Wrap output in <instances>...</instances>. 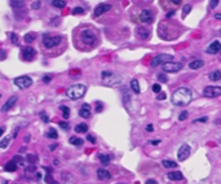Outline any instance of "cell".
Returning <instances> with one entry per match:
<instances>
[{
  "label": "cell",
  "mask_w": 221,
  "mask_h": 184,
  "mask_svg": "<svg viewBox=\"0 0 221 184\" xmlns=\"http://www.w3.org/2000/svg\"><path fill=\"white\" fill-rule=\"evenodd\" d=\"M181 69H183V64H181V62L169 61V62H166L164 65H162V70L164 73H177Z\"/></svg>",
  "instance_id": "9"
},
{
  "label": "cell",
  "mask_w": 221,
  "mask_h": 184,
  "mask_svg": "<svg viewBox=\"0 0 221 184\" xmlns=\"http://www.w3.org/2000/svg\"><path fill=\"white\" fill-rule=\"evenodd\" d=\"M150 144H153V145H158V144H160V140H150Z\"/></svg>",
  "instance_id": "55"
},
{
  "label": "cell",
  "mask_w": 221,
  "mask_h": 184,
  "mask_svg": "<svg viewBox=\"0 0 221 184\" xmlns=\"http://www.w3.org/2000/svg\"><path fill=\"white\" fill-rule=\"evenodd\" d=\"M4 170H5V171H8V173H14V171L17 170V164L13 161V159H12V161H9L7 165H5Z\"/></svg>",
  "instance_id": "22"
},
{
  "label": "cell",
  "mask_w": 221,
  "mask_h": 184,
  "mask_svg": "<svg viewBox=\"0 0 221 184\" xmlns=\"http://www.w3.org/2000/svg\"><path fill=\"white\" fill-rule=\"evenodd\" d=\"M167 176H168L169 180H183L184 179V175H183V173H180V171H171V173L167 174Z\"/></svg>",
  "instance_id": "20"
},
{
  "label": "cell",
  "mask_w": 221,
  "mask_h": 184,
  "mask_svg": "<svg viewBox=\"0 0 221 184\" xmlns=\"http://www.w3.org/2000/svg\"><path fill=\"white\" fill-rule=\"evenodd\" d=\"M187 116H189V113L185 110V111H183V113L180 114V116H178V119H180V121H185V119L187 118Z\"/></svg>",
  "instance_id": "43"
},
{
  "label": "cell",
  "mask_w": 221,
  "mask_h": 184,
  "mask_svg": "<svg viewBox=\"0 0 221 184\" xmlns=\"http://www.w3.org/2000/svg\"><path fill=\"white\" fill-rule=\"evenodd\" d=\"M17 100H18V97H17V96H12V97L8 99L7 102H5V104L1 106V111H3V113H7V111H9L14 106V104L17 102Z\"/></svg>",
  "instance_id": "15"
},
{
  "label": "cell",
  "mask_w": 221,
  "mask_h": 184,
  "mask_svg": "<svg viewBox=\"0 0 221 184\" xmlns=\"http://www.w3.org/2000/svg\"><path fill=\"white\" fill-rule=\"evenodd\" d=\"M162 165L166 168H172V167H176V166H177V164H176L175 161H169V159H163Z\"/></svg>",
  "instance_id": "29"
},
{
  "label": "cell",
  "mask_w": 221,
  "mask_h": 184,
  "mask_svg": "<svg viewBox=\"0 0 221 184\" xmlns=\"http://www.w3.org/2000/svg\"><path fill=\"white\" fill-rule=\"evenodd\" d=\"M62 42H64V38L61 35H45L43 38V46L45 49L52 51L55 48H57Z\"/></svg>",
  "instance_id": "5"
},
{
  "label": "cell",
  "mask_w": 221,
  "mask_h": 184,
  "mask_svg": "<svg viewBox=\"0 0 221 184\" xmlns=\"http://www.w3.org/2000/svg\"><path fill=\"white\" fill-rule=\"evenodd\" d=\"M52 5L55 8H59V9H62V8H65L66 3H65V0H52Z\"/></svg>",
  "instance_id": "30"
},
{
  "label": "cell",
  "mask_w": 221,
  "mask_h": 184,
  "mask_svg": "<svg viewBox=\"0 0 221 184\" xmlns=\"http://www.w3.org/2000/svg\"><path fill=\"white\" fill-rule=\"evenodd\" d=\"M97 178L100 180H109L110 178H111V174H110L106 168L101 167V168H98L97 170Z\"/></svg>",
  "instance_id": "18"
},
{
  "label": "cell",
  "mask_w": 221,
  "mask_h": 184,
  "mask_svg": "<svg viewBox=\"0 0 221 184\" xmlns=\"http://www.w3.org/2000/svg\"><path fill=\"white\" fill-rule=\"evenodd\" d=\"M190 11H192V5H190V4H186V5H185V7L183 8V17H184V18L190 13Z\"/></svg>",
  "instance_id": "33"
},
{
  "label": "cell",
  "mask_w": 221,
  "mask_h": 184,
  "mask_svg": "<svg viewBox=\"0 0 221 184\" xmlns=\"http://www.w3.org/2000/svg\"><path fill=\"white\" fill-rule=\"evenodd\" d=\"M40 118L43 119V122H44V123H48V122H49L48 116H47V114L44 113V111H41V113H40Z\"/></svg>",
  "instance_id": "41"
},
{
  "label": "cell",
  "mask_w": 221,
  "mask_h": 184,
  "mask_svg": "<svg viewBox=\"0 0 221 184\" xmlns=\"http://www.w3.org/2000/svg\"><path fill=\"white\" fill-rule=\"evenodd\" d=\"M87 92V87L84 84H74L66 90V96L71 100H79Z\"/></svg>",
  "instance_id": "4"
},
{
  "label": "cell",
  "mask_w": 221,
  "mask_h": 184,
  "mask_svg": "<svg viewBox=\"0 0 221 184\" xmlns=\"http://www.w3.org/2000/svg\"><path fill=\"white\" fill-rule=\"evenodd\" d=\"M31 8L32 9H39V8H40V0H35L31 4Z\"/></svg>",
  "instance_id": "42"
},
{
  "label": "cell",
  "mask_w": 221,
  "mask_h": 184,
  "mask_svg": "<svg viewBox=\"0 0 221 184\" xmlns=\"http://www.w3.org/2000/svg\"><path fill=\"white\" fill-rule=\"evenodd\" d=\"M45 135H47V137H49V139H57L58 137L57 131H56V128H53V127L48 128V131L45 132Z\"/></svg>",
  "instance_id": "28"
},
{
  "label": "cell",
  "mask_w": 221,
  "mask_h": 184,
  "mask_svg": "<svg viewBox=\"0 0 221 184\" xmlns=\"http://www.w3.org/2000/svg\"><path fill=\"white\" fill-rule=\"evenodd\" d=\"M129 86H131V90H132V91L135 92L136 95H138V93L141 92V88H140V83H138V80H137V79H132V80H131Z\"/></svg>",
  "instance_id": "21"
},
{
  "label": "cell",
  "mask_w": 221,
  "mask_h": 184,
  "mask_svg": "<svg viewBox=\"0 0 221 184\" xmlns=\"http://www.w3.org/2000/svg\"><path fill=\"white\" fill-rule=\"evenodd\" d=\"M59 127L64 128L65 131H69V130H70V126H69L67 122H59Z\"/></svg>",
  "instance_id": "40"
},
{
  "label": "cell",
  "mask_w": 221,
  "mask_h": 184,
  "mask_svg": "<svg viewBox=\"0 0 221 184\" xmlns=\"http://www.w3.org/2000/svg\"><path fill=\"white\" fill-rule=\"evenodd\" d=\"M71 13H73L74 16H76V14H84V8H82V7H75L73 11H71Z\"/></svg>",
  "instance_id": "32"
},
{
  "label": "cell",
  "mask_w": 221,
  "mask_h": 184,
  "mask_svg": "<svg viewBox=\"0 0 221 184\" xmlns=\"http://www.w3.org/2000/svg\"><path fill=\"white\" fill-rule=\"evenodd\" d=\"M136 34L141 40H148V39L150 38V30L148 27H145V26H140V27H137Z\"/></svg>",
  "instance_id": "14"
},
{
  "label": "cell",
  "mask_w": 221,
  "mask_h": 184,
  "mask_svg": "<svg viewBox=\"0 0 221 184\" xmlns=\"http://www.w3.org/2000/svg\"><path fill=\"white\" fill-rule=\"evenodd\" d=\"M219 3H220V0H211L210 1V8L211 9H215V8L219 5Z\"/></svg>",
  "instance_id": "39"
},
{
  "label": "cell",
  "mask_w": 221,
  "mask_h": 184,
  "mask_svg": "<svg viewBox=\"0 0 221 184\" xmlns=\"http://www.w3.org/2000/svg\"><path fill=\"white\" fill-rule=\"evenodd\" d=\"M101 79H102V83L105 86H118V84L122 83L123 80V77L120 74L115 73V71L111 70H104L101 73Z\"/></svg>",
  "instance_id": "3"
},
{
  "label": "cell",
  "mask_w": 221,
  "mask_h": 184,
  "mask_svg": "<svg viewBox=\"0 0 221 184\" xmlns=\"http://www.w3.org/2000/svg\"><path fill=\"white\" fill-rule=\"evenodd\" d=\"M107 11H111V5L110 4H98L96 8H94L93 11V14H92V17H94V18H97V17H100L101 14L106 13Z\"/></svg>",
  "instance_id": "12"
},
{
  "label": "cell",
  "mask_w": 221,
  "mask_h": 184,
  "mask_svg": "<svg viewBox=\"0 0 221 184\" xmlns=\"http://www.w3.org/2000/svg\"><path fill=\"white\" fill-rule=\"evenodd\" d=\"M190 150H192L190 149V145H187V144H183V145L180 147V149H178V152H177L178 161H185V159L190 156Z\"/></svg>",
  "instance_id": "11"
},
{
  "label": "cell",
  "mask_w": 221,
  "mask_h": 184,
  "mask_svg": "<svg viewBox=\"0 0 221 184\" xmlns=\"http://www.w3.org/2000/svg\"><path fill=\"white\" fill-rule=\"evenodd\" d=\"M35 170H36V167H35L34 165H30V166H27L26 167V173H35Z\"/></svg>",
  "instance_id": "44"
},
{
  "label": "cell",
  "mask_w": 221,
  "mask_h": 184,
  "mask_svg": "<svg viewBox=\"0 0 221 184\" xmlns=\"http://www.w3.org/2000/svg\"><path fill=\"white\" fill-rule=\"evenodd\" d=\"M173 60V56L172 55H168V53H159L151 60L150 65L151 68H157V66H160V65H164L166 62H169Z\"/></svg>",
  "instance_id": "6"
},
{
  "label": "cell",
  "mask_w": 221,
  "mask_h": 184,
  "mask_svg": "<svg viewBox=\"0 0 221 184\" xmlns=\"http://www.w3.org/2000/svg\"><path fill=\"white\" fill-rule=\"evenodd\" d=\"M59 109H61L62 114H64V118H65V119H67L69 117H70V109H69L67 106H65V105H61V106H59Z\"/></svg>",
  "instance_id": "31"
},
{
  "label": "cell",
  "mask_w": 221,
  "mask_h": 184,
  "mask_svg": "<svg viewBox=\"0 0 221 184\" xmlns=\"http://www.w3.org/2000/svg\"><path fill=\"white\" fill-rule=\"evenodd\" d=\"M153 92H154V93H159V92H162V87H160V84H159V83H155L154 86H153Z\"/></svg>",
  "instance_id": "38"
},
{
  "label": "cell",
  "mask_w": 221,
  "mask_h": 184,
  "mask_svg": "<svg viewBox=\"0 0 221 184\" xmlns=\"http://www.w3.org/2000/svg\"><path fill=\"white\" fill-rule=\"evenodd\" d=\"M78 42L83 43V46H85L87 48H93L98 44V34L94 29L91 27H84L82 30H78Z\"/></svg>",
  "instance_id": "1"
},
{
  "label": "cell",
  "mask_w": 221,
  "mask_h": 184,
  "mask_svg": "<svg viewBox=\"0 0 221 184\" xmlns=\"http://www.w3.org/2000/svg\"><path fill=\"white\" fill-rule=\"evenodd\" d=\"M50 79H52V78H50L49 75H45V77L43 78V82L44 83H48V82H50Z\"/></svg>",
  "instance_id": "51"
},
{
  "label": "cell",
  "mask_w": 221,
  "mask_h": 184,
  "mask_svg": "<svg viewBox=\"0 0 221 184\" xmlns=\"http://www.w3.org/2000/svg\"><path fill=\"white\" fill-rule=\"evenodd\" d=\"M98 158H100L101 164H102L104 166H107V164H109L110 159H111V156L110 154H100L98 156Z\"/></svg>",
  "instance_id": "27"
},
{
  "label": "cell",
  "mask_w": 221,
  "mask_h": 184,
  "mask_svg": "<svg viewBox=\"0 0 221 184\" xmlns=\"http://www.w3.org/2000/svg\"><path fill=\"white\" fill-rule=\"evenodd\" d=\"M9 38H10V40H12V43H13V44H16V46L18 44V37H17L16 32H10Z\"/></svg>",
  "instance_id": "36"
},
{
  "label": "cell",
  "mask_w": 221,
  "mask_h": 184,
  "mask_svg": "<svg viewBox=\"0 0 221 184\" xmlns=\"http://www.w3.org/2000/svg\"><path fill=\"white\" fill-rule=\"evenodd\" d=\"M36 39V34L35 32H27V34L23 37V40L26 42L27 44H30V43H32V42Z\"/></svg>",
  "instance_id": "25"
},
{
  "label": "cell",
  "mask_w": 221,
  "mask_h": 184,
  "mask_svg": "<svg viewBox=\"0 0 221 184\" xmlns=\"http://www.w3.org/2000/svg\"><path fill=\"white\" fill-rule=\"evenodd\" d=\"M35 56H36V51L31 46H26L21 48V57H22L23 61H31V60L35 59Z\"/></svg>",
  "instance_id": "8"
},
{
  "label": "cell",
  "mask_w": 221,
  "mask_h": 184,
  "mask_svg": "<svg viewBox=\"0 0 221 184\" xmlns=\"http://www.w3.org/2000/svg\"><path fill=\"white\" fill-rule=\"evenodd\" d=\"M56 147H57V144H52V145L49 147V150H55V149H56Z\"/></svg>",
  "instance_id": "58"
},
{
  "label": "cell",
  "mask_w": 221,
  "mask_h": 184,
  "mask_svg": "<svg viewBox=\"0 0 221 184\" xmlns=\"http://www.w3.org/2000/svg\"><path fill=\"white\" fill-rule=\"evenodd\" d=\"M215 18H216V20H220V21H221V13H216V14H215Z\"/></svg>",
  "instance_id": "57"
},
{
  "label": "cell",
  "mask_w": 221,
  "mask_h": 184,
  "mask_svg": "<svg viewBox=\"0 0 221 184\" xmlns=\"http://www.w3.org/2000/svg\"><path fill=\"white\" fill-rule=\"evenodd\" d=\"M215 125L216 126H221V118H217V119H215Z\"/></svg>",
  "instance_id": "56"
},
{
  "label": "cell",
  "mask_w": 221,
  "mask_h": 184,
  "mask_svg": "<svg viewBox=\"0 0 221 184\" xmlns=\"http://www.w3.org/2000/svg\"><path fill=\"white\" fill-rule=\"evenodd\" d=\"M145 184H158L157 180H154V179H148L145 182Z\"/></svg>",
  "instance_id": "50"
},
{
  "label": "cell",
  "mask_w": 221,
  "mask_h": 184,
  "mask_svg": "<svg viewBox=\"0 0 221 184\" xmlns=\"http://www.w3.org/2000/svg\"><path fill=\"white\" fill-rule=\"evenodd\" d=\"M193 99V92L187 87H180L172 93V104L176 106H185L187 105Z\"/></svg>",
  "instance_id": "2"
},
{
  "label": "cell",
  "mask_w": 221,
  "mask_h": 184,
  "mask_svg": "<svg viewBox=\"0 0 221 184\" xmlns=\"http://www.w3.org/2000/svg\"><path fill=\"white\" fill-rule=\"evenodd\" d=\"M173 14H175V11H171V12H168V13L166 14V18H169V17H172Z\"/></svg>",
  "instance_id": "53"
},
{
  "label": "cell",
  "mask_w": 221,
  "mask_h": 184,
  "mask_svg": "<svg viewBox=\"0 0 221 184\" xmlns=\"http://www.w3.org/2000/svg\"><path fill=\"white\" fill-rule=\"evenodd\" d=\"M204 66V61L203 60H193L192 62H189V68L192 69V70H198V69H201Z\"/></svg>",
  "instance_id": "19"
},
{
  "label": "cell",
  "mask_w": 221,
  "mask_h": 184,
  "mask_svg": "<svg viewBox=\"0 0 221 184\" xmlns=\"http://www.w3.org/2000/svg\"><path fill=\"white\" fill-rule=\"evenodd\" d=\"M13 83L16 84L18 88L25 90V88H29V87H31L32 79H31V77H29V75H21V77L14 78Z\"/></svg>",
  "instance_id": "7"
},
{
  "label": "cell",
  "mask_w": 221,
  "mask_h": 184,
  "mask_svg": "<svg viewBox=\"0 0 221 184\" xmlns=\"http://www.w3.org/2000/svg\"><path fill=\"white\" fill-rule=\"evenodd\" d=\"M87 131H88V125H85V123H79V125L75 126L76 134H84Z\"/></svg>",
  "instance_id": "24"
},
{
  "label": "cell",
  "mask_w": 221,
  "mask_h": 184,
  "mask_svg": "<svg viewBox=\"0 0 221 184\" xmlns=\"http://www.w3.org/2000/svg\"><path fill=\"white\" fill-rule=\"evenodd\" d=\"M220 35H221V29H220Z\"/></svg>",
  "instance_id": "60"
},
{
  "label": "cell",
  "mask_w": 221,
  "mask_h": 184,
  "mask_svg": "<svg viewBox=\"0 0 221 184\" xmlns=\"http://www.w3.org/2000/svg\"><path fill=\"white\" fill-rule=\"evenodd\" d=\"M96 111H97V113H100V111H102V104H101V102H97Z\"/></svg>",
  "instance_id": "49"
},
{
  "label": "cell",
  "mask_w": 221,
  "mask_h": 184,
  "mask_svg": "<svg viewBox=\"0 0 221 184\" xmlns=\"http://www.w3.org/2000/svg\"><path fill=\"white\" fill-rule=\"evenodd\" d=\"M206 52L208 55H217L219 52H221V42L220 40H213L210 46L207 47Z\"/></svg>",
  "instance_id": "13"
},
{
  "label": "cell",
  "mask_w": 221,
  "mask_h": 184,
  "mask_svg": "<svg viewBox=\"0 0 221 184\" xmlns=\"http://www.w3.org/2000/svg\"><path fill=\"white\" fill-rule=\"evenodd\" d=\"M26 159H27L29 164H34V162L38 161V157L34 156V154H27V156H26Z\"/></svg>",
  "instance_id": "35"
},
{
  "label": "cell",
  "mask_w": 221,
  "mask_h": 184,
  "mask_svg": "<svg viewBox=\"0 0 221 184\" xmlns=\"http://www.w3.org/2000/svg\"><path fill=\"white\" fill-rule=\"evenodd\" d=\"M87 139H88V141H91L92 144L96 143V137H94L93 135H87Z\"/></svg>",
  "instance_id": "47"
},
{
  "label": "cell",
  "mask_w": 221,
  "mask_h": 184,
  "mask_svg": "<svg viewBox=\"0 0 221 184\" xmlns=\"http://www.w3.org/2000/svg\"><path fill=\"white\" fill-rule=\"evenodd\" d=\"M166 97H167V96H166V93H164V92H159V95L157 96L158 100H164Z\"/></svg>",
  "instance_id": "48"
},
{
  "label": "cell",
  "mask_w": 221,
  "mask_h": 184,
  "mask_svg": "<svg viewBox=\"0 0 221 184\" xmlns=\"http://www.w3.org/2000/svg\"><path fill=\"white\" fill-rule=\"evenodd\" d=\"M158 79H159V82H162V83H167V82H168V78H167V75L163 74V73L158 75Z\"/></svg>",
  "instance_id": "37"
},
{
  "label": "cell",
  "mask_w": 221,
  "mask_h": 184,
  "mask_svg": "<svg viewBox=\"0 0 221 184\" xmlns=\"http://www.w3.org/2000/svg\"><path fill=\"white\" fill-rule=\"evenodd\" d=\"M140 20L145 23H153L154 21V17H153V13H151L149 9H144L140 14Z\"/></svg>",
  "instance_id": "16"
},
{
  "label": "cell",
  "mask_w": 221,
  "mask_h": 184,
  "mask_svg": "<svg viewBox=\"0 0 221 184\" xmlns=\"http://www.w3.org/2000/svg\"><path fill=\"white\" fill-rule=\"evenodd\" d=\"M50 184H58L57 182H55V180H52V182H50Z\"/></svg>",
  "instance_id": "59"
},
{
  "label": "cell",
  "mask_w": 221,
  "mask_h": 184,
  "mask_svg": "<svg viewBox=\"0 0 221 184\" xmlns=\"http://www.w3.org/2000/svg\"><path fill=\"white\" fill-rule=\"evenodd\" d=\"M208 121L207 117H202V118H197V119H194L193 121V123H197V122H202V123H206Z\"/></svg>",
  "instance_id": "45"
},
{
  "label": "cell",
  "mask_w": 221,
  "mask_h": 184,
  "mask_svg": "<svg viewBox=\"0 0 221 184\" xmlns=\"http://www.w3.org/2000/svg\"><path fill=\"white\" fill-rule=\"evenodd\" d=\"M9 141H10V139H9V137L3 139V140L0 141V148H1V149H5V148L8 147V144H9Z\"/></svg>",
  "instance_id": "34"
},
{
  "label": "cell",
  "mask_w": 221,
  "mask_h": 184,
  "mask_svg": "<svg viewBox=\"0 0 221 184\" xmlns=\"http://www.w3.org/2000/svg\"><path fill=\"white\" fill-rule=\"evenodd\" d=\"M203 93L207 97H217L221 96V87L220 86H207L203 90Z\"/></svg>",
  "instance_id": "10"
},
{
  "label": "cell",
  "mask_w": 221,
  "mask_h": 184,
  "mask_svg": "<svg viewBox=\"0 0 221 184\" xmlns=\"http://www.w3.org/2000/svg\"><path fill=\"white\" fill-rule=\"evenodd\" d=\"M154 130V127H153V125H148L146 126V131H149V132H151Z\"/></svg>",
  "instance_id": "52"
},
{
  "label": "cell",
  "mask_w": 221,
  "mask_h": 184,
  "mask_svg": "<svg viewBox=\"0 0 221 184\" xmlns=\"http://www.w3.org/2000/svg\"><path fill=\"white\" fill-rule=\"evenodd\" d=\"M208 77H210V79L212 82H217V80L221 79V71L220 70H213V71H211Z\"/></svg>",
  "instance_id": "23"
},
{
  "label": "cell",
  "mask_w": 221,
  "mask_h": 184,
  "mask_svg": "<svg viewBox=\"0 0 221 184\" xmlns=\"http://www.w3.org/2000/svg\"><path fill=\"white\" fill-rule=\"evenodd\" d=\"M92 114V108L89 104H83V106L80 108L79 110V116L83 117V118H89Z\"/></svg>",
  "instance_id": "17"
},
{
  "label": "cell",
  "mask_w": 221,
  "mask_h": 184,
  "mask_svg": "<svg viewBox=\"0 0 221 184\" xmlns=\"http://www.w3.org/2000/svg\"><path fill=\"white\" fill-rule=\"evenodd\" d=\"M13 161H14V162H20L21 166L23 165V164H22V157H21V156H14V157H13Z\"/></svg>",
  "instance_id": "46"
},
{
  "label": "cell",
  "mask_w": 221,
  "mask_h": 184,
  "mask_svg": "<svg viewBox=\"0 0 221 184\" xmlns=\"http://www.w3.org/2000/svg\"><path fill=\"white\" fill-rule=\"evenodd\" d=\"M181 1H183V0H171V3H172V4H175V5L181 4Z\"/></svg>",
  "instance_id": "54"
},
{
  "label": "cell",
  "mask_w": 221,
  "mask_h": 184,
  "mask_svg": "<svg viewBox=\"0 0 221 184\" xmlns=\"http://www.w3.org/2000/svg\"><path fill=\"white\" fill-rule=\"evenodd\" d=\"M69 143L70 144H73V145H76V147H79V145H83V139H79V137H76V136H73V137H70L69 139Z\"/></svg>",
  "instance_id": "26"
}]
</instances>
